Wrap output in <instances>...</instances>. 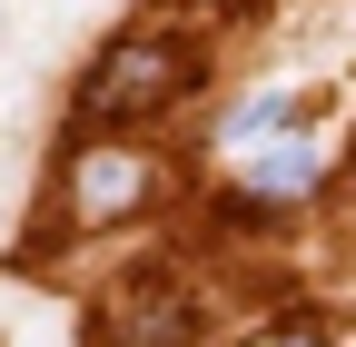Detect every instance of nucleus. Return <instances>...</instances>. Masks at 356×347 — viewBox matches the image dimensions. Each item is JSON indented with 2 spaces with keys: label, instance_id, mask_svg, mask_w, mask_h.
<instances>
[{
  "label": "nucleus",
  "instance_id": "f257e3e1",
  "mask_svg": "<svg viewBox=\"0 0 356 347\" xmlns=\"http://www.w3.org/2000/svg\"><path fill=\"white\" fill-rule=\"evenodd\" d=\"M178 90H198V50L139 30V40H109V50L89 60L79 109H89V119H149V109H168Z\"/></svg>",
  "mask_w": 356,
  "mask_h": 347
},
{
  "label": "nucleus",
  "instance_id": "39448f33",
  "mask_svg": "<svg viewBox=\"0 0 356 347\" xmlns=\"http://www.w3.org/2000/svg\"><path fill=\"white\" fill-rule=\"evenodd\" d=\"M257 347H317V337H257Z\"/></svg>",
  "mask_w": 356,
  "mask_h": 347
},
{
  "label": "nucleus",
  "instance_id": "7ed1b4c3",
  "mask_svg": "<svg viewBox=\"0 0 356 347\" xmlns=\"http://www.w3.org/2000/svg\"><path fill=\"white\" fill-rule=\"evenodd\" d=\"M149 189H159V169H149L139 149H89V159H70V208H79L89 229H99V219H139Z\"/></svg>",
  "mask_w": 356,
  "mask_h": 347
},
{
  "label": "nucleus",
  "instance_id": "f03ea898",
  "mask_svg": "<svg viewBox=\"0 0 356 347\" xmlns=\"http://www.w3.org/2000/svg\"><path fill=\"white\" fill-rule=\"evenodd\" d=\"M188 337H198L188 288H168V278H129L119 298H99V337H89V347H188Z\"/></svg>",
  "mask_w": 356,
  "mask_h": 347
},
{
  "label": "nucleus",
  "instance_id": "20e7f679",
  "mask_svg": "<svg viewBox=\"0 0 356 347\" xmlns=\"http://www.w3.org/2000/svg\"><path fill=\"white\" fill-rule=\"evenodd\" d=\"M307 189H317V149H297V139L248 169V199H307Z\"/></svg>",
  "mask_w": 356,
  "mask_h": 347
}]
</instances>
